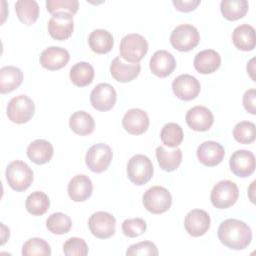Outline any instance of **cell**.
<instances>
[{
	"label": "cell",
	"instance_id": "obj_43",
	"mask_svg": "<svg viewBox=\"0 0 256 256\" xmlns=\"http://www.w3.org/2000/svg\"><path fill=\"white\" fill-rule=\"evenodd\" d=\"M200 0H184V1H179V0H173L172 3L174 7L181 12H190L196 9V7L200 4Z\"/></svg>",
	"mask_w": 256,
	"mask_h": 256
},
{
	"label": "cell",
	"instance_id": "obj_29",
	"mask_svg": "<svg viewBox=\"0 0 256 256\" xmlns=\"http://www.w3.org/2000/svg\"><path fill=\"white\" fill-rule=\"evenodd\" d=\"M94 68L88 62H78L74 64L69 72L71 82L77 87H86L94 79Z\"/></svg>",
	"mask_w": 256,
	"mask_h": 256
},
{
	"label": "cell",
	"instance_id": "obj_13",
	"mask_svg": "<svg viewBox=\"0 0 256 256\" xmlns=\"http://www.w3.org/2000/svg\"><path fill=\"white\" fill-rule=\"evenodd\" d=\"M200 89L201 86L197 78L189 74L179 75L172 82L173 93L183 101L195 99L199 95Z\"/></svg>",
	"mask_w": 256,
	"mask_h": 256
},
{
	"label": "cell",
	"instance_id": "obj_19",
	"mask_svg": "<svg viewBox=\"0 0 256 256\" xmlns=\"http://www.w3.org/2000/svg\"><path fill=\"white\" fill-rule=\"evenodd\" d=\"M149 117L144 110L133 108L128 110L122 119L123 128L132 135H141L149 127Z\"/></svg>",
	"mask_w": 256,
	"mask_h": 256
},
{
	"label": "cell",
	"instance_id": "obj_4",
	"mask_svg": "<svg viewBox=\"0 0 256 256\" xmlns=\"http://www.w3.org/2000/svg\"><path fill=\"white\" fill-rule=\"evenodd\" d=\"M153 172V164L146 155L136 154L128 161L127 176L135 185L146 184L152 178Z\"/></svg>",
	"mask_w": 256,
	"mask_h": 256
},
{
	"label": "cell",
	"instance_id": "obj_3",
	"mask_svg": "<svg viewBox=\"0 0 256 256\" xmlns=\"http://www.w3.org/2000/svg\"><path fill=\"white\" fill-rule=\"evenodd\" d=\"M5 176L8 185L17 192L25 191L33 182L32 169L21 160H15L9 163Z\"/></svg>",
	"mask_w": 256,
	"mask_h": 256
},
{
	"label": "cell",
	"instance_id": "obj_25",
	"mask_svg": "<svg viewBox=\"0 0 256 256\" xmlns=\"http://www.w3.org/2000/svg\"><path fill=\"white\" fill-rule=\"evenodd\" d=\"M232 41L236 48L242 51H251L255 48V29L248 24L237 26L232 32Z\"/></svg>",
	"mask_w": 256,
	"mask_h": 256
},
{
	"label": "cell",
	"instance_id": "obj_1",
	"mask_svg": "<svg viewBox=\"0 0 256 256\" xmlns=\"http://www.w3.org/2000/svg\"><path fill=\"white\" fill-rule=\"evenodd\" d=\"M220 242L233 250H242L249 246L252 240V231L243 221L238 219H226L217 231Z\"/></svg>",
	"mask_w": 256,
	"mask_h": 256
},
{
	"label": "cell",
	"instance_id": "obj_39",
	"mask_svg": "<svg viewBox=\"0 0 256 256\" xmlns=\"http://www.w3.org/2000/svg\"><path fill=\"white\" fill-rule=\"evenodd\" d=\"M63 252L66 256H85L88 254V246L84 239L71 237L63 244Z\"/></svg>",
	"mask_w": 256,
	"mask_h": 256
},
{
	"label": "cell",
	"instance_id": "obj_2",
	"mask_svg": "<svg viewBox=\"0 0 256 256\" xmlns=\"http://www.w3.org/2000/svg\"><path fill=\"white\" fill-rule=\"evenodd\" d=\"M120 57L129 63H139L148 51V42L140 34L125 35L120 42Z\"/></svg>",
	"mask_w": 256,
	"mask_h": 256
},
{
	"label": "cell",
	"instance_id": "obj_10",
	"mask_svg": "<svg viewBox=\"0 0 256 256\" xmlns=\"http://www.w3.org/2000/svg\"><path fill=\"white\" fill-rule=\"evenodd\" d=\"M88 226L90 232L99 239H107L115 234L116 219L105 211H97L93 213L89 220Z\"/></svg>",
	"mask_w": 256,
	"mask_h": 256
},
{
	"label": "cell",
	"instance_id": "obj_7",
	"mask_svg": "<svg viewBox=\"0 0 256 256\" xmlns=\"http://www.w3.org/2000/svg\"><path fill=\"white\" fill-rule=\"evenodd\" d=\"M200 41V35L196 27L190 24L177 26L170 35L172 47L181 52H188L194 49Z\"/></svg>",
	"mask_w": 256,
	"mask_h": 256
},
{
	"label": "cell",
	"instance_id": "obj_24",
	"mask_svg": "<svg viewBox=\"0 0 256 256\" xmlns=\"http://www.w3.org/2000/svg\"><path fill=\"white\" fill-rule=\"evenodd\" d=\"M54 148L52 144L44 139H37L31 142L27 147L28 158L37 165H43L49 162L53 156Z\"/></svg>",
	"mask_w": 256,
	"mask_h": 256
},
{
	"label": "cell",
	"instance_id": "obj_15",
	"mask_svg": "<svg viewBox=\"0 0 256 256\" xmlns=\"http://www.w3.org/2000/svg\"><path fill=\"white\" fill-rule=\"evenodd\" d=\"M185 120L192 130L204 132L208 131L212 127L214 123V116L207 107L198 105L187 111Z\"/></svg>",
	"mask_w": 256,
	"mask_h": 256
},
{
	"label": "cell",
	"instance_id": "obj_40",
	"mask_svg": "<svg viewBox=\"0 0 256 256\" xmlns=\"http://www.w3.org/2000/svg\"><path fill=\"white\" fill-rule=\"evenodd\" d=\"M121 228L125 236L135 238L142 235L146 231L147 224L141 218H131L124 220Z\"/></svg>",
	"mask_w": 256,
	"mask_h": 256
},
{
	"label": "cell",
	"instance_id": "obj_20",
	"mask_svg": "<svg viewBox=\"0 0 256 256\" xmlns=\"http://www.w3.org/2000/svg\"><path fill=\"white\" fill-rule=\"evenodd\" d=\"M141 66L139 63L125 62L120 56L114 58L110 65L112 77L121 83H127L134 80L140 73Z\"/></svg>",
	"mask_w": 256,
	"mask_h": 256
},
{
	"label": "cell",
	"instance_id": "obj_17",
	"mask_svg": "<svg viewBox=\"0 0 256 256\" xmlns=\"http://www.w3.org/2000/svg\"><path fill=\"white\" fill-rule=\"evenodd\" d=\"M200 163L207 167H213L220 164L225 156L224 147L216 141H205L201 143L196 151Z\"/></svg>",
	"mask_w": 256,
	"mask_h": 256
},
{
	"label": "cell",
	"instance_id": "obj_14",
	"mask_svg": "<svg viewBox=\"0 0 256 256\" xmlns=\"http://www.w3.org/2000/svg\"><path fill=\"white\" fill-rule=\"evenodd\" d=\"M229 166L234 175L246 178L255 170V156L251 151L244 149L237 150L231 155Z\"/></svg>",
	"mask_w": 256,
	"mask_h": 256
},
{
	"label": "cell",
	"instance_id": "obj_9",
	"mask_svg": "<svg viewBox=\"0 0 256 256\" xmlns=\"http://www.w3.org/2000/svg\"><path fill=\"white\" fill-rule=\"evenodd\" d=\"M113 153L107 144L97 143L91 146L85 156L87 167L95 173H102L109 167Z\"/></svg>",
	"mask_w": 256,
	"mask_h": 256
},
{
	"label": "cell",
	"instance_id": "obj_28",
	"mask_svg": "<svg viewBox=\"0 0 256 256\" xmlns=\"http://www.w3.org/2000/svg\"><path fill=\"white\" fill-rule=\"evenodd\" d=\"M156 158L161 169L167 172L176 170L182 161V151L179 148L167 150L163 146L156 148Z\"/></svg>",
	"mask_w": 256,
	"mask_h": 256
},
{
	"label": "cell",
	"instance_id": "obj_8",
	"mask_svg": "<svg viewBox=\"0 0 256 256\" xmlns=\"http://www.w3.org/2000/svg\"><path fill=\"white\" fill-rule=\"evenodd\" d=\"M239 197L237 185L230 180H222L214 185L210 200L214 207L218 209H227L234 205Z\"/></svg>",
	"mask_w": 256,
	"mask_h": 256
},
{
	"label": "cell",
	"instance_id": "obj_16",
	"mask_svg": "<svg viewBox=\"0 0 256 256\" xmlns=\"http://www.w3.org/2000/svg\"><path fill=\"white\" fill-rule=\"evenodd\" d=\"M184 227L187 233L193 237L203 236L210 228V216L202 209H193L187 213Z\"/></svg>",
	"mask_w": 256,
	"mask_h": 256
},
{
	"label": "cell",
	"instance_id": "obj_30",
	"mask_svg": "<svg viewBox=\"0 0 256 256\" xmlns=\"http://www.w3.org/2000/svg\"><path fill=\"white\" fill-rule=\"evenodd\" d=\"M69 127L74 133L80 136H85L91 134L94 131L95 122L89 113L80 110L74 112L70 116Z\"/></svg>",
	"mask_w": 256,
	"mask_h": 256
},
{
	"label": "cell",
	"instance_id": "obj_21",
	"mask_svg": "<svg viewBox=\"0 0 256 256\" xmlns=\"http://www.w3.org/2000/svg\"><path fill=\"white\" fill-rule=\"evenodd\" d=\"M149 66L154 75L160 78H165L176 68V60L170 52L166 50H158L152 55Z\"/></svg>",
	"mask_w": 256,
	"mask_h": 256
},
{
	"label": "cell",
	"instance_id": "obj_42",
	"mask_svg": "<svg viewBox=\"0 0 256 256\" xmlns=\"http://www.w3.org/2000/svg\"><path fill=\"white\" fill-rule=\"evenodd\" d=\"M255 99H256V90L249 89L243 95V106L245 110L250 114H256L255 108Z\"/></svg>",
	"mask_w": 256,
	"mask_h": 256
},
{
	"label": "cell",
	"instance_id": "obj_37",
	"mask_svg": "<svg viewBox=\"0 0 256 256\" xmlns=\"http://www.w3.org/2000/svg\"><path fill=\"white\" fill-rule=\"evenodd\" d=\"M234 139L241 144H250L255 140L256 127L250 121H241L234 126L233 129Z\"/></svg>",
	"mask_w": 256,
	"mask_h": 256
},
{
	"label": "cell",
	"instance_id": "obj_6",
	"mask_svg": "<svg viewBox=\"0 0 256 256\" xmlns=\"http://www.w3.org/2000/svg\"><path fill=\"white\" fill-rule=\"evenodd\" d=\"M35 104L27 95H18L13 97L6 109L8 119L16 124L27 123L34 115Z\"/></svg>",
	"mask_w": 256,
	"mask_h": 256
},
{
	"label": "cell",
	"instance_id": "obj_22",
	"mask_svg": "<svg viewBox=\"0 0 256 256\" xmlns=\"http://www.w3.org/2000/svg\"><path fill=\"white\" fill-rule=\"evenodd\" d=\"M67 191L71 200L74 202H83L91 196L93 184L87 175L79 174L69 181Z\"/></svg>",
	"mask_w": 256,
	"mask_h": 256
},
{
	"label": "cell",
	"instance_id": "obj_36",
	"mask_svg": "<svg viewBox=\"0 0 256 256\" xmlns=\"http://www.w3.org/2000/svg\"><path fill=\"white\" fill-rule=\"evenodd\" d=\"M23 256H50L51 247L42 238L34 237L28 239L22 247Z\"/></svg>",
	"mask_w": 256,
	"mask_h": 256
},
{
	"label": "cell",
	"instance_id": "obj_23",
	"mask_svg": "<svg viewBox=\"0 0 256 256\" xmlns=\"http://www.w3.org/2000/svg\"><path fill=\"white\" fill-rule=\"evenodd\" d=\"M193 64L198 73L211 74L220 67L221 56L213 49H206L196 54Z\"/></svg>",
	"mask_w": 256,
	"mask_h": 256
},
{
	"label": "cell",
	"instance_id": "obj_41",
	"mask_svg": "<svg viewBox=\"0 0 256 256\" xmlns=\"http://www.w3.org/2000/svg\"><path fill=\"white\" fill-rule=\"evenodd\" d=\"M158 254H159L158 248L153 242H150V241H142V242L133 244L129 246L126 251L127 256H135V255L157 256Z\"/></svg>",
	"mask_w": 256,
	"mask_h": 256
},
{
	"label": "cell",
	"instance_id": "obj_12",
	"mask_svg": "<svg viewBox=\"0 0 256 256\" xmlns=\"http://www.w3.org/2000/svg\"><path fill=\"white\" fill-rule=\"evenodd\" d=\"M117 100V93L114 87L108 83H99L90 93V102L98 111L111 110Z\"/></svg>",
	"mask_w": 256,
	"mask_h": 256
},
{
	"label": "cell",
	"instance_id": "obj_18",
	"mask_svg": "<svg viewBox=\"0 0 256 256\" xmlns=\"http://www.w3.org/2000/svg\"><path fill=\"white\" fill-rule=\"evenodd\" d=\"M70 60L69 52L62 47L51 46L42 51L39 61L43 68L55 71L67 65Z\"/></svg>",
	"mask_w": 256,
	"mask_h": 256
},
{
	"label": "cell",
	"instance_id": "obj_27",
	"mask_svg": "<svg viewBox=\"0 0 256 256\" xmlns=\"http://www.w3.org/2000/svg\"><path fill=\"white\" fill-rule=\"evenodd\" d=\"M91 50L97 54H106L111 51L114 45L112 34L105 29L93 30L88 38Z\"/></svg>",
	"mask_w": 256,
	"mask_h": 256
},
{
	"label": "cell",
	"instance_id": "obj_32",
	"mask_svg": "<svg viewBox=\"0 0 256 256\" xmlns=\"http://www.w3.org/2000/svg\"><path fill=\"white\" fill-rule=\"evenodd\" d=\"M249 4L246 0H222L220 10L224 18L235 21L243 18L248 12Z\"/></svg>",
	"mask_w": 256,
	"mask_h": 256
},
{
	"label": "cell",
	"instance_id": "obj_38",
	"mask_svg": "<svg viewBox=\"0 0 256 256\" xmlns=\"http://www.w3.org/2000/svg\"><path fill=\"white\" fill-rule=\"evenodd\" d=\"M47 11L51 14L56 12H68L74 15L79 8V2L77 0H47Z\"/></svg>",
	"mask_w": 256,
	"mask_h": 256
},
{
	"label": "cell",
	"instance_id": "obj_35",
	"mask_svg": "<svg viewBox=\"0 0 256 256\" xmlns=\"http://www.w3.org/2000/svg\"><path fill=\"white\" fill-rule=\"evenodd\" d=\"M46 227L51 233L62 235L70 231L72 227V221L68 215L61 212H56L47 218Z\"/></svg>",
	"mask_w": 256,
	"mask_h": 256
},
{
	"label": "cell",
	"instance_id": "obj_34",
	"mask_svg": "<svg viewBox=\"0 0 256 256\" xmlns=\"http://www.w3.org/2000/svg\"><path fill=\"white\" fill-rule=\"evenodd\" d=\"M183 130L177 123H167L162 127L160 132V138L164 145L170 148H176L183 141Z\"/></svg>",
	"mask_w": 256,
	"mask_h": 256
},
{
	"label": "cell",
	"instance_id": "obj_26",
	"mask_svg": "<svg viewBox=\"0 0 256 256\" xmlns=\"http://www.w3.org/2000/svg\"><path fill=\"white\" fill-rule=\"evenodd\" d=\"M23 81V72L15 66L0 69V93L6 94L17 89Z\"/></svg>",
	"mask_w": 256,
	"mask_h": 256
},
{
	"label": "cell",
	"instance_id": "obj_33",
	"mask_svg": "<svg viewBox=\"0 0 256 256\" xmlns=\"http://www.w3.org/2000/svg\"><path fill=\"white\" fill-rule=\"evenodd\" d=\"M26 210L33 216H41L45 214L50 207L49 197L42 191L32 192L26 198Z\"/></svg>",
	"mask_w": 256,
	"mask_h": 256
},
{
	"label": "cell",
	"instance_id": "obj_5",
	"mask_svg": "<svg viewBox=\"0 0 256 256\" xmlns=\"http://www.w3.org/2000/svg\"><path fill=\"white\" fill-rule=\"evenodd\" d=\"M144 208L152 214H161L169 210L172 204L170 192L162 186H153L143 194Z\"/></svg>",
	"mask_w": 256,
	"mask_h": 256
},
{
	"label": "cell",
	"instance_id": "obj_31",
	"mask_svg": "<svg viewBox=\"0 0 256 256\" xmlns=\"http://www.w3.org/2000/svg\"><path fill=\"white\" fill-rule=\"evenodd\" d=\"M15 11L18 19L26 25L34 24L39 17V5L35 0H18Z\"/></svg>",
	"mask_w": 256,
	"mask_h": 256
},
{
	"label": "cell",
	"instance_id": "obj_11",
	"mask_svg": "<svg viewBox=\"0 0 256 256\" xmlns=\"http://www.w3.org/2000/svg\"><path fill=\"white\" fill-rule=\"evenodd\" d=\"M74 30L73 15L68 12H56L48 21V32L55 40L68 39Z\"/></svg>",
	"mask_w": 256,
	"mask_h": 256
}]
</instances>
